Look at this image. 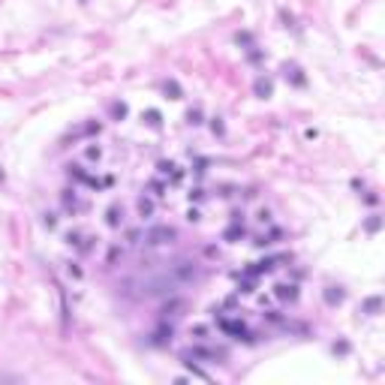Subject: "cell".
I'll list each match as a JSON object with an SVG mask.
<instances>
[{
	"label": "cell",
	"mask_w": 385,
	"mask_h": 385,
	"mask_svg": "<svg viewBox=\"0 0 385 385\" xmlns=\"http://www.w3.org/2000/svg\"><path fill=\"white\" fill-rule=\"evenodd\" d=\"M93 241H96V238H93V235H85V232H69L67 235V244L72 250H78V253H91Z\"/></svg>",
	"instance_id": "1"
},
{
	"label": "cell",
	"mask_w": 385,
	"mask_h": 385,
	"mask_svg": "<svg viewBox=\"0 0 385 385\" xmlns=\"http://www.w3.org/2000/svg\"><path fill=\"white\" fill-rule=\"evenodd\" d=\"M217 328H220V331H223V334H232V337H244V334H247V328H244V322H241V319H217Z\"/></svg>",
	"instance_id": "2"
},
{
	"label": "cell",
	"mask_w": 385,
	"mask_h": 385,
	"mask_svg": "<svg viewBox=\"0 0 385 385\" xmlns=\"http://www.w3.org/2000/svg\"><path fill=\"white\" fill-rule=\"evenodd\" d=\"M141 238H145V244H169L175 238V232L172 229H148V232H141Z\"/></svg>",
	"instance_id": "3"
},
{
	"label": "cell",
	"mask_w": 385,
	"mask_h": 385,
	"mask_svg": "<svg viewBox=\"0 0 385 385\" xmlns=\"http://www.w3.org/2000/svg\"><path fill=\"white\" fill-rule=\"evenodd\" d=\"M60 202H64V208L72 211V214H78V211H85V208H88V202H85V199H78V193H75V190H64V199H60Z\"/></svg>",
	"instance_id": "4"
},
{
	"label": "cell",
	"mask_w": 385,
	"mask_h": 385,
	"mask_svg": "<svg viewBox=\"0 0 385 385\" xmlns=\"http://www.w3.org/2000/svg\"><path fill=\"white\" fill-rule=\"evenodd\" d=\"M271 295L277 301H292V298H298V286L295 283H277L271 289Z\"/></svg>",
	"instance_id": "5"
},
{
	"label": "cell",
	"mask_w": 385,
	"mask_h": 385,
	"mask_svg": "<svg viewBox=\"0 0 385 385\" xmlns=\"http://www.w3.org/2000/svg\"><path fill=\"white\" fill-rule=\"evenodd\" d=\"M154 211H157V202H154V199H148V196L138 199V217H141V220H151Z\"/></svg>",
	"instance_id": "6"
},
{
	"label": "cell",
	"mask_w": 385,
	"mask_h": 385,
	"mask_svg": "<svg viewBox=\"0 0 385 385\" xmlns=\"http://www.w3.org/2000/svg\"><path fill=\"white\" fill-rule=\"evenodd\" d=\"M124 223V208H109V226H120Z\"/></svg>",
	"instance_id": "7"
},
{
	"label": "cell",
	"mask_w": 385,
	"mask_h": 385,
	"mask_svg": "<svg viewBox=\"0 0 385 385\" xmlns=\"http://www.w3.org/2000/svg\"><path fill=\"white\" fill-rule=\"evenodd\" d=\"M208 331H211L208 325H193V328H190V334H193L196 340H208Z\"/></svg>",
	"instance_id": "8"
},
{
	"label": "cell",
	"mask_w": 385,
	"mask_h": 385,
	"mask_svg": "<svg viewBox=\"0 0 385 385\" xmlns=\"http://www.w3.org/2000/svg\"><path fill=\"white\" fill-rule=\"evenodd\" d=\"M141 120H148L151 127H159V112H145L141 114Z\"/></svg>",
	"instance_id": "9"
},
{
	"label": "cell",
	"mask_w": 385,
	"mask_h": 385,
	"mask_svg": "<svg viewBox=\"0 0 385 385\" xmlns=\"http://www.w3.org/2000/svg\"><path fill=\"white\" fill-rule=\"evenodd\" d=\"M85 157H88V159H99V157H103V151H99V148H88V151H85Z\"/></svg>",
	"instance_id": "10"
},
{
	"label": "cell",
	"mask_w": 385,
	"mask_h": 385,
	"mask_svg": "<svg viewBox=\"0 0 385 385\" xmlns=\"http://www.w3.org/2000/svg\"><path fill=\"white\" fill-rule=\"evenodd\" d=\"M69 277H82V268H78V265H75V262H69Z\"/></svg>",
	"instance_id": "11"
},
{
	"label": "cell",
	"mask_w": 385,
	"mask_h": 385,
	"mask_svg": "<svg viewBox=\"0 0 385 385\" xmlns=\"http://www.w3.org/2000/svg\"><path fill=\"white\" fill-rule=\"evenodd\" d=\"M46 226H48V229H54V226H57V220H54V214H46Z\"/></svg>",
	"instance_id": "12"
}]
</instances>
